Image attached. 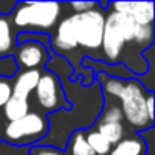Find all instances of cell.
I'll list each match as a JSON object with an SVG mask.
<instances>
[{
  "instance_id": "ac0fdd59",
  "label": "cell",
  "mask_w": 155,
  "mask_h": 155,
  "mask_svg": "<svg viewBox=\"0 0 155 155\" xmlns=\"http://www.w3.org/2000/svg\"><path fill=\"white\" fill-rule=\"evenodd\" d=\"M146 113H147L149 119L153 122V120H155V113H153V93H149V96L146 97Z\"/></svg>"
},
{
  "instance_id": "2e32d148",
  "label": "cell",
  "mask_w": 155,
  "mask_h": 155,
  "mask_svg": "<svg viewBox=\"0 0 155 155\" xmlns=\"http://www.w3.org/2000/svg\"><path fill=\"white\" fill-rule=\"evenodd\" d=\"M11 97V79L0 76V110Z\"/></svg>"
},
{
  "instance_id": "5bb4252c",
  "label": "cell",
  "mask_w": 155,
  "mask_h": 155,
  "mask_svg": "<svg viewBox=\"0 0 155 155\" xmlns=\"http://www.w3.org/2000/svg\"><path fill=\"white\" fill-rule=\"evenodd\" d=\"M85 134V138H87V143L90 144L91 150L94 152V155H108L110 150H111V144L94 129H87L84 131Z\"/></svg>"
},
{
  "instance_id": "ba28073f",
  "label": "cell",
  "mask_w": 155,
  "mask_h": 155,
  "mask_svg": "<svg viewBox=\"0 0 155 155\" xmlns=\"http://www.w3.org/2000/svg\"><path fill=\"white\" fill-rule=\"evenodd\" d=\"M108 8L138 25H153V2H111Z\"/></svg>"
},
{
  "instance_id": "30bf717a",
  "label": "cell",
  "mask_w": 155,
  "mask_h": 155,
  "mask_svg": "<svg viewBox=\"0 0 155 155\" xmlns=\"http://www.w3.org/2000/svg\"><path fill=\"white\" fill-rule=\"evenodd\" d=\"M17 32L11 23L9 15H0V59L14 55L17 43Z\"/></svg>"
},
{
  "instance_id": "9a60e30c",
  "label": "cell",
  "mask_w": 155,
  "mask_h": 155,
  "mask_svg": "<svg viewBox=\"0 0 155 155\" xmlns=\"http://www.w3.org/2000/svg\"><path fill=\"white\" fill-rule=\"evenodd\" d=\"M28 155H64L62 150H58L52 146H44V144H34L29 147Z\"/></svg>"
},
{
  "instance_id": "7a4b0ae2",
  "label": "cell",
  "mask_w": 155,
  "mask_h": 155,
  "mask_svg": "<svg viewBox=\"0 0 155 155\" xmlns=\"http://www.w3.org/2000/svg\"><path fill=\"white\" fill-rule=\"evenodd\" d=\"M96 82L99 84L105 101L114 99L119 102L117 105L123 114V120L131 128L140 132L153 128V122L146 113V97L153 91H147L141 85V81L135 78L122 79L97 71Z\"/></svg>"
},
{
  "instance_id": "3957f363",
  "label": "cell",
  "mask_w": 155,
  "mask_h": 155,
  "mask_svg": "<svg viewBox=\"0 0 155 155\" xmlns=\"http://www.w3.org/2000/svg\"><path fill=\"white\" fill-rule=\"evenodd\" d=\"M62 14V3L58 2H17L9 14L14 29L21 32H49Z\"/></svg>"
},
{
  "instance_id": "6da1fadb",
  "label": "cell",
  "mask_w": 155,
  "mask_h": 155,
  "mask_svg": "<svg viewBox=\"0 0 155 155\" xmlns=\"http://www.w3.org/2000/svg\"><path fill=\"white\" fill-rule=\"evenodd\" d=\"M105 11L101 8L71 14L58 21L53 34L49 35L50 50L56 56H67L78 47L87 52H101L104 35Z\"/></svg>"
},
{
  "instance_id": "277c9868",
  "label": "cell",
  "mask_w": 155,
  "mask_h": 155,
  "mask_svg": "<svg viewBox=\"0 0 155 155\" xmlns=\"http://www.w3.org/2000/svg\"><path fill=\"white\" fill-rule=\"evenodd\" d=\"M49 132L47 116L40 111H29L25 117L6 122L3 126L2 141L14 147H31L38 144Z\"/></svg>"
},
{
  "instance_id": "8992f818",
  "label": "cell",
  "mask_w": 155,
  "mask_h": 155,
  "mask_svg": "<svg viewBox=\"0 0 155 155\" xmlns=\"http://www.w3.org/2000/svg\"><path fill=\"white\" fill-rule=\"evenodd\" d=\"M123 114L117 104H107L104 102V108L96 120L97 131L111 146L117 144L125 137V126H123Z\"/></svg>"
},
{
  "instance_id": "4fadbf2b",
  "label": "cell",
  "mask_w": 155,
  "mask_h": 155,
  "mask_svg": "<svg viewBox=\"0 0 155 155\" xmlns=\"http://www.w3.org/2000/svg\"><path fill=\"white\" fill-rule=\"evenodd\" d=\"M65 149H68L70 155H94L90 144L87 143L84 131H76L70 135Z\"/></svg>"
},
{
  "instance_id": "52a82bcc",
  "label": "cell",
  "mask_w": 155,
  "mask_h": 155,
  "mask_svg": "<svg viewBox=\"0 0 155 155\" xmlns=\"http://www.w3.org/2000/svg\"><path fill=\"white\" fill-rule=\"evenodd\" d=\"M12 58L17 64L18 71H23L40 70V67H46L50 55L49 50L38 41H25L21 44H17Z\"/></svg>"
},
{
  "instance_id": "8fae6325",
  "label": "cell",
  "mask_w": 155,
  "mask_h": 155,
  "mask_svg": "<svg viewBox=\"0 0 155 155\" xmlns=\"http://www.w3.org/2000/svg\"><path fill=\"white\" fill-rule=\"evenodd\" d=\"M146 153V144L144 140L134 134L131 137H123L117 144H114L108 155H144Z\"/></svg>"
},
{
  "instance_id": "d6986e66",
  "label": "cell",
  "mask_w": 155,
  "mask_h": 155,
  "mask_svg": "<svg viewBox=\"0 0 155 155\" xmlns=\"http://www.w3.org/2000/svg\"><path fill=\"white\" fill-rule=\"evenodd\" d=\"M0 117H2V116H0ZM0 141H2V135H0Z\"/></svg>"
},
{
  "instance_id": "5b68a950",
  "label": "cell",
  "mask_w": 155,
  "mask_h": 155,
  "mask_svg": "<svg viewBox=\"0 0 155 155\" xmlns=\"http://www.w3.org/2000/svg\"><path fill=\"white\" fill-rule=\"evenodd\" d=\"M34 97L41 110V114L44 116L70 108V102L65 97L61 78L49 70L41 71L38 84L34 90Z\"/></svg>"
},
{
  "instance_id": "e0dca14e",
  "label": "cell",
  "mask_w": 155,
  "mask_h": 155,
  "mask_svg": "<svg viewBox=\"0 0 155 155\" xmlns=\"http://www.w3.org/2000/svg\"><path fill=\"white\" fill-rule=\"evenodd\" d=\"M67 6L71 8L74 14H81V12H87V11L99 8V3L97 2H71V3H67Z\"/></svg>"
},
{
  "instance_id": "7c38bea8",
  "label": "cell",
  "mask_w": 155,
  "mask_h": 155,
  "mask_svg": "<svg viewBox=\"0 0 155 155\" xmlns=\"http://www.w3.org/2000/svg\"><path fill=\"white\" fill-rule=\"evenodd\" d=\"M2 111H3V117L6 119V122H14V120L25 117L31 111V102L26 99H18V97L11 96L8 102L3 105Z\"/></svg>"
},
{
  "instance_id": "9c48e42d",
  "label": "cell",
  "mask_w": 155,
  "mask_h": 155,
  "mask_svg": "<svg viewBox=\"0 0 155 155\" xmlns=\"http://www.w3.org/2000/svg\"><path fill=\"white\" fill-rule=\"evenodd\" d=\"M41 70H23L14 74V81H11V96L18 99L29 101V96L34 93Z\"/></svg>"
}]
</instances>
